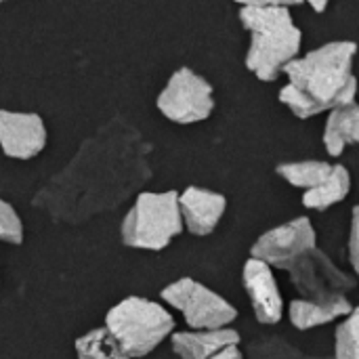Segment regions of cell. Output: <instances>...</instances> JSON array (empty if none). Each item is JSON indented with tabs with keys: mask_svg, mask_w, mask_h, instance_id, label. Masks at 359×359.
<instances>
[{
	"mask_svg": "<svg viewBox=\"0 0 359 359\" xmlns=\"http://www.w3.org/2000/svg\"><path fill=\"white\" fill-rule=\"evenodd\" d=\"M162 301L179 309L194 330H223L238 318V309L208 286L181 278L162 290Z\"/></svg>",
	"mask_w": 359,
	"mask_h": 359,
	"instance_id": "5",
	"label": "cell"
},
{
	"mask_svg": "<svg viewBox=\"0 0 359 359\" xmlns=\"http://www.w3.org/2000/svg\"><path fill=\"white\" fill-rule=\"evenodd\" d=\"M349 261L359 278V206L353 208L351 217V233H349Z\"/></svg>",
	"mask_w": 359,
	"mask_h": 359,
	"instance_id": "20",
	"label": "cell"
},
{
	"mask_svg": "<svg viewBox=\"0 0 359 359\" xmlns=\"http://www.w3.org/2000/svg\"><path fill=\"white\" fill-rule=\"evenodd\" d=\"M78 359H130L105 328H95L76 341Z\"/></svg>",
	"mask_w": 359,
	"mask_h": 359,
	"instance_id": "17",
	"label": "cell"
},
{
	"mask_svg": "<svg viewBox=\"0 0 359 359\" xmlns=\"http://www.w3.org/2000/svg\"><path fill=\"white\" fill-rule=\"evenodd\" d=\"M334 359H359V307H355L337 328Z\"/></svg>",
	"mask_w": 359,
	"mask_h": 359,
	"instance_id": "18",
	"label": "cell"
},
{
	"mask_svg": "<svg viewBox=\"0 0 359 359\" xmlns=\"http://www.w3.org/2000/svg\"><path fill=\"white\" fill-rule=\"evenodd\" d=\"M288 273L305 301H332L355 288V280L341 271L320 248L301 257Z\"/></svg>",
	"mask_w": 359,
	"mask_h": 359,
	"instance_id": "8",
	"label": "cell"
},
{
	"mask_svg": "<svg viewBox=\"0 0 359 359\" xmlns=\"http://www.w3.org/2000/svg\"><path fill=\"white\" fill-rule=\"evenodd\" d=\"M353 311V305L347 297H339L332 301H292L288 316L297 330H311L324 324H330L339 318H347Z\"/></svg>",
	"mask_w": 359,
	"mask_h": 359,
	"instance_id": "13",
	"label": "cell"
},
{
	"mask_svg": "<svg viewBox=\"0 0 359 359\" xmlns=\"http://www.w3.org/2000/svg\"><path fill=\"white\" fill-rule=\"evenodd\" d=\"M355 42L334 40L309 50L305 57H297L284 69L290 82L280 90V101L301 120L355 103Z\"/></svg>",
	"mask_w": 359,
	"mask_h": 359,
	"instance_id": "1",
	"label": "cell"
},
{
	"mask_svg": "<svg viewBox=\"0 0 359 359\" xmlns=\"http://www.w3.org/2000/svg\"><path fill=\"white\" fill-rule=\"evenodd\" d=\"M240 21L250 32L246 67L263 82L278 80L299 57L303 32L292 21L290 6L278 2L240 6Z\"/></svg>",
	"mask_w": 359,
	"mask_h": 359,
	"instance_id": "2",
	"label": "cell"
},
{
	"mask_svg": "<svg viewBox=\"0 0 359 359\" xmlns=\"http://www.w3.org/2000/svg\"><path fill=\"white\" fill-rule=\"evenodd\" d=\"M210 359H244V353L240 351L238 345H231V347L221 349L219 353H215Z\"/></svg>",
	"mask_w": 359,
	"mask_h": 359,
	"instance_id": "21",
	"label": "cell"
},
{
	"mask_svg": "<svg viewBox=\"0 0 359 359\" xmlns=\"http://www.w3.org/2000/svg\"><path fill=\"white\" fill-rule=\"evenodd\" d=\"M318 248V238L307 217L292 219L265 231L250 248V259L263 261L271 269L288 271L301 257Z\"/></svg>",
	"mask_w": 359,
	"mask_h": 359,
	"instance_id": "7",
	"label": "cell"
},
{
	"mask_svg": "<svg viewBox=\"0 0 359 359\" xmlns=\"http://www.w3.org/2000/svg\"><path fill=\"white\" fill-rule=\"evenodd\" d=\"M164 118L177 124H196L215 111L212 86L191 67H179L162 88L156 101Z\"/></svg>",
	"mask_w": 359,
	"mask_h": 359,
	"instance_id": "6",
	"label": "cell"
},
{
	"mask_svg": "<svg viewBox=\"0 0 359 359\" xmlns=\"http://www.w3.org/2000/svg\"><path fill=\"white\" fill-rule=\"evenodd\" d=\"M179 208L187 231L204 238L210 236L221 223L227 210V198L223 194L191 185L183 194H179Z\"/></svg>",
	"mask_w": 359,
	"mask_h": 359,
	"instance_id": "11",
	"label": "cell"
},
{
	"mask_svg": "<svg viewBox=\"0 0 359 359\" xmlns=\"http://www.w3.org/2000/svg\"><path fill=\"white\" fill-rule=\"evenodd\" d=\"M0 242L21 244L23 242V223L17 210L0 198Z\"/></svg>",
	"mask_w": 359,
	"mask_h": 359,
	"instance_id": "19",
	"label": "cell"
},
{
	"mask_svg": "<svg viewBox=\"0 0 359 359\" xmlns=\"http://www.w3.org/2000/svg\"><path fill=\"white\" fill-rule=\"evenodd\" d=\"M311 8H313L316 13H322V11L328 8V4H326V2H311Z\"/></svg>",
	"mask_w": 359,
	"mask_h": 359,
	"instance_id": "22",
	"label": "cell"
},
{
	"mask_svg": "<svg viewBox=\"0 0 359 359\" xmlns=\"http://www.w3.org/2000/svg\"><path fill=\"white\" fill-rule=\"evenodd\" d=\"M349 191H351V175L343 164H337L332 166L330 177L322 185L305 191L303 206L311 210H328L339 202H343L349 196Z\"/></svg>",
	"mask_w": 359,
	"mask_h": 359,
	"instance_id": "15",
	"label": "cell"
},
{
	"mask_svg": "<svg viewBox=\"0 0 359 359\" xmlns=\"http://www.w3.org/2000/svg\"><path fill=\"white\" fill-rule=\"evenodd\" d=\"M183 227L177 191H143L126 212L120 236L130 248L158 252L164 250L177 236H181Z\"/></svg>",
	"mask_w": 359,
	"mask_h": 359,
	"instance_id": "4",
	"label": "cell"
},
{
	"mask_svg": "<svg viewBox=\"0 0 359 359\" xmlns=\"http://www.w3.org/2000/svg\"><path fill=\"white\" fill-rule=\"evenodd\" d=\"M103 328L128 358H145L172 334L175 320L160 303L126 297L107 311Z\"/></svg>",
	"mask_w": 359,
	"mask_h": 359,
	"instance_id": "3",
	"label": "cell"
},
{
	"mask_svg": "<svg viewBox=\"0 0 359 359\" xmlns=\"http://www.w3.org/2000/svg\"><path fill=\"white\" fill-rule=\"evenodd\" d=\"M170 345L179 359H210L225 347L240 345V334L231 328L175 332L170 337Z\"/></svg>",
	"mask_w": 359,
	"mask_h": 359,
	"instance_id": "12",
	"label": "cell"
},
{
	"mask_svg": "<svg viewBox=\"0 0 359 359\" xmlns=\"http://www.w3.org/2000/svg\"><path fill=\"white\" fill-rule=\"evenodd\" d=\"M359 143V103L334 107L324 126V147L332 158H339L349 145Z\"/></svg>",
	"mask_w": 359,
	"mask_h": 359,
	"instance_id": "14",
	"label": "cell"
},
{
	"mask_svg": "<svg viewBox=\"0 0 359 359\" xmlns=\"http://www.w3.org/2000/svg\"><path fill=\"white\" fill-rule=\"evenodd\" d=\"M242 282L252 303L255 316L261 324H278L284 313V301L273 278V269L263 261L248 259L242 271Z\"/></svg>",
	"mask_w": 359,
	"mask_h": 359,
	"instance_id": "10",
	"label": "cell"
},
{
	"mask_svg": "<svg viewBox=\"0 0 359 359\" xmlns=\"http://www.w3.org/2000/svg\"><path fill=\"white\" fill-rule=\"evenodd\" d=\"M276 172L290 183L292 187L299 189H316L318 185H322L330 172H332V164L322 162V160H301V162H284L276 168Z\"/></svg>",
	"mask_w": 359,
	"mask_h": 359,
	"instance_id": "16",
	"label": "cell"
},
{
	"mask_svg": "<svg viewBox=\"0 0 359 359\" xmlns=\"http://www.w3.org/2000/svg\"><path fill=\"white\" fill-rule=\"evenodd\" d=\"M46 147V126L38 114L0 109V149L13 160H32Z\"/></svg>",
	"mask_w": 359,
	"mask_h": 359,
	"instance_id": "9",
	"label": "cell"
}]
</instances>
